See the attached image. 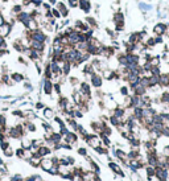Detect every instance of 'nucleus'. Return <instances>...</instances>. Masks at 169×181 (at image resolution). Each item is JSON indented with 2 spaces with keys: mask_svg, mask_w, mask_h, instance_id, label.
Returning <instances> with one entry per match:
<instances>
[{
  "mask_svg": "<svg viewBox=\"0 0 169 181\" xmlns=\"http://www.w3.org/2000/svg\"><path fill=\"white\" fill-rule=\"evenodd\" d=\"M168 29H169L168 24L157 23V24H155V27H153L152 32H153V35H155V36H164V35H167Z\"/></svg>",
  "mask_w": 169,
  "mask_h": 181,
  "instance_id": "obj_1",
  "label": "nucleus"
},
{
  "mask_svg": "<svg viewBox=\"0 0 169 181\" xmlns=\"http://www.w3.org/2000/svg\"><path fill=\"white\" fill-rule=\"evenodd\" d=\"M31 40H36V41L46 42V40H48V36H46V33L44 32L41 28H38L37 31L31 32Z\"/></svg>",
  "mask_w": 169,
  "mask_h": 181,
  "instance_id": "obj_2",
  "label": "nucleus"
},
{
  "mask_svg": "<svg viewBox=\"0 0 169 181\" xmlns=\"http://www.w3.org/2000/svg\"><path fill=\"white\" fill-rule=\"evenodd\" d=\"M66 36H67V40H69V45H70V46H76L77 44L79 42V36H81V33L77 32V31H74V28H73V31L69 32Z\"/></svg>",
  "mask_w": 169,
  "mask_h": 181,
  "instance_id": "obj_3",
  "label": "nucleus"
},
{
  "mask_svg": "<svg viewBox=\"0 0 169 181\" xmlns=\"http://www.w3.org/2000/svg\"><path fill=\"white\" fill-rule=\"evenodd\" d=\"M28 46H31L32 49H34V50H37L38 53H41V54H44V52H45V42H41V41L31 40L28 42Z\"/></svg>",
  "mask_w": 169,
  "mask_h": 181,
  "instance_id": "obj_4",
  "label": "nucleus"
},
{
  "mask_svg": "<svg viewBox=\"0 0 169 181\" xmlns=\"http://www.w3.org/2000/svg\"><path fill=\"white\" fill-rule=\"evenodd\" d=\"M15 17H16V21L21 24L23 27H25L27 23L29 21V19H31V16H29V12H25L24 9H23V11L20 12V13H17Z\"/></svg>",
  "mask_w": 169,
  "mask_h": 181,
  "instance_id": "obj_5",
  "label": "nucleus"
},
{
  "mask_svg": "<svg viewBox=\"0 0 169 181\" xmlns=\"http://www.w3.org/2000/svg\"><path fill=\"white\" fill-rule=\"evenodd\" d=\"M102 80H103V77L99 73H93L90 75V84H91V86L97 87V89H99L102 86Z\"/></svg>",
  "mask_w": 169,
  "mask_h": 181,
  "instance_id": "obj_6",
  "label": "nucleus"
},
{
  "mask_svg": "<svg viewBox=\"0 0 169 181\" xmlns=\"http://www.w3.org/2000/svg\"><path fill=\"white\" fill-rule=\"evenodd\" d=\"M12 28H13V27L11 25V24H9L8 21H6L2 27H0V36L4 37V38H7V37L12 33Z\"/></svg>",
  "mask_w": 169,
  "mask_h": 181,
  "instance_id": "obj_7",
  "label": "nucleus"
},
{
  "mask_svg": "<svg viewBox=\"0 0 169 181\" xmlns=\"http://www.w3.org/2000/svg\"><path fill=\"white\" fill-rule=\"evenodd\" d=\"M56 8L59 11V13H61V17L66 19L69 16V7L63 2H57L56 3Z\"/></svg>",
  "mask_w": 169,
  "mask_h": 181,
  "instance_id": "obj_8",
  "label": "nucleus"
},
{
  "mask_svg": "<svg viewBox=\"0 0 169 181\" xmlns=\"http://www.w3.org/2000/svg\"><path fill=\"white\" fill-rule=\"evenodd\" d=\"M91 2L90 0H78V8H81V11L84 13H90L91 11Z\"/></svg>",
  "mask_w": 169,
  "mask_h": 181,
  "instance_id": "obj_9",
  "label": "nucleus"
},
{
  "mask_svg": "<svg viewBox=\"0 0 169 181\" xmlns=\"http://www.w3.org/2000/svg\"><path fill=\"white\" fill-rule=\"evenodd\" d=\"M40 28V24H38V20L37 19H29V21L27 23V25H25V29L29 32H34V31H37V29Z\"/></svg>",
  "mask_w": 169,
  "mask_h": 181,
  "instance_id": "obj_10",
  "label": "nucleus"
},
{
  "mask_svg": "<svg viewBox=\"0 0 169 181\" xmlns=\"http://www.w3.org/2000/svg\"><path fill=\"white\" fill-rule=\"evenodd\" d=\"M158 85L161 87H169V73H161L158 77Z\"/></svg>",
  "mask_w": 169,
  "mask_h": 181,
  "instance_id": "obj_11",
  "label": "nucleus"
},
{
  "mask_svg": "<svg viewBox=\"0 0 169 181\" xmlns=\"http://www.w3.org/2000/svg\"><path fill=\"white\" fill-rule=\"evenodd\" d=\"M44 93H45L46 95H50L53 93V82H52V80L45 78V81H44Z\"/></svg>",
  "mask_w": 169,
  "mask_h": 181,
  "instance_id": "obj_12",
  "label": "nucleus"
},
{
  "mask_svg": "<svg viewBox=\"0 0 169 181\" xmlns=\"http://www.w3.org/2000/svg\"><path fill=\"white\" fill-rule=\"evenodd\" d=\"M36 153L40 156V157H45L46 155L50 153V148H49L48 145H40L36 151Z\"/></svg>",
  "mask_w": 169,
  "mask_h": 181,
  "instance_id": "obj_13",
  "label": "nucleus"
},
{
  "mask_svg": "<svg viewBox=\"0 0 169 181\" xmlns=\"http://www.w3.org/2000/svg\"><path fill=\"white\" fill-rule=\"evenodd\" d=\"M40 165H41V168L44 170H49L54 165V161L52 159H42L41 161H40Z\"/></svg>",
  "mask_w": 169,
  "mask_h": 181,
  "instance_id": "obj_14",
  "label": "nucleus"
},
{
  "mask_svg": "<svg viewBox=\"0 0 169 181\" xmlns=\"http://www.w3.org/2000/svg\"><path fill=\"white\" fill-rule=\"evenodd\" d=\"M112 21L114 24H124V13H122L120 11L115 12L112 16Z\"/></svg>",
  "mask_w": 169,
  "mask_h": 181,
  "instance_id": "obj_15",
  "label": "nucleus"
},
{
  "mask_svg": "<svg viewBox=\"0 0 169 181\" xmlns=\"http://www.w3.org/2000/svg\"><path fill=\"white\" fill-rule=\"evenodd\" d=\"M65 140H66V143L67 144H74V143H77V140H78V136L74 134V132H67L65 135Z\"/></svg>",
  "mask_w": 169,
  "mask_h": 181,
  "instance_id": "obj_16",
  "label": "nucleus"
},
{
  "mask_svg": "<svg viewBox=\"0 0 169 181\" xmlns=\"http://www.w3.org/2000/svg\"><path fill=\"white\" fill-rule=\"evenodd\" d=\"M84 23H86L87 25L90 27L91 29H94V28H97V27H98V23H97V20H95V19H94V17H90V16L86 17V21H84Z\"/></svg>",
  "mask_w": 169,
  "mask_h": 181,
  "instance_id": "obj_17",
  "label": "nucleus"
},
{
  "mask_svg": "<svg viewBox=\"0 0 169 181\" xmlns=\"http://www.w3.org/2000/svg\"><path fill=\"white\" fill-rule=\"evenodd\" d=\"M108 167H110L112 170H114V172H115V173H118V175H120V176H123V172H122V168L120 167H119V165L116 164V163H110V164H108Z\"/></svg>",
  "mask_w": 169,
  "mask_h": 181,
  "instance_id": "obj_18",
  "label": "nucleus"
},
{
  "mask_svg": "<svg viewBox=\"0 0 169 181\" xmlns=\"http://www.w3.org/2000/svg\"><path fill=\"white\" fill-rule=\"evenodd\" d=\"M11 80H12V82H23L24 75L20 74V73H12V74H11Z\"/></svg>",
  "mask_w": 169,
  "mask_h": 181,
  "instance_id": "obj_19",
  "label": "nucleus"
},
{
  "mask_svg": "<svg viewBox=\"0 0 169 181\" xmlns=\"http://www.w3.org/2000/svg\"><path fill=\"white\" fill-rule=\"evenodd\" d=\"M23 6H21V4H15V6L12 7V9H11V13L13 15V16H16V15L17 13H20V12H21L23 11Z\"/></svg>",
  "mask_w": 169,
  "mask_h": 181,
  "instance_id": "obj_20",
  "label": "nucleus"
},
{
  "mask_svg": "<svg viewBox=\"0 0 169 181\" xmlns=\"http://www.w3.org/2000/svg\"><path fill=\"white\" fill-rule=\"evenodd\" d=\"M44 116H45L46 119H52V118H54L53 110H52V109H44Z\"/></svg>",
  "mask_w": 169,
  "mask_h": 181,
  "instance_id": "obj_21",
  "label": "nucleus"
},
{
  "mask_svg": "<svg viewBox=\"0 0 169 181\" xmlns=\"http://www.w3.org/2000/svg\"><path fill=\"white\" fill-rule=\"evenodd\" d=\"M50 11H52V15H53V17H54V19H57V20L62 19V17H61V13H59V11H58L57 8H52Z\"/></svg>",
  "mask_w": 169,
  "mask_h": 181,
  "instance_id": "obj_22",
  "label": "nucleus"
},
{
  "mask_svg": "<svg viewBox=\"0 0 169 181\" xmlns=\"http://www.w3.org/2000/svg\"><path fill=\"white\" fill-rule=\"evenodd\" d=\"M7 124V118H6V115H0V127H6Z\"/></svg>",
  "mask_w": 169,
  "mask_h": 181,
  "instance_id": "obj_23",
  "label": "nucleus"
},
{
  "mask_svg": "<svg viewBox=\"0 0 169 181\" xmlns=\"http://www.w3.org/2000/svg\"><path fill=\"white\" fill-rule=\"evenodd\" d=\"M69 7L70 8H77L78 7V0H67Z\"/></svg>",
  "mask_w": 169,
  "mask_h": 181,
  "instance_id": "obj_24",
  "label": "nucleus"
},
{
  "mask_svg": "<svg viewBox=\"0 0 169 181\" xmlns=\"http://www.w3.org/2000/svg\"><path fill=\"white\" fill-rule=\"evenodd\" d=\"M16 155L19 156V157H24V156H25V149H24L23 147H21V148H19L16 151Z\"/></svg>",
  "mask_w": 169,
  "mask_h": 181,
  "instance_id": "obj_25",
  "label": "nucleus"
},
{
  "mask_svg": "<svg viewBox=\"0 0 169 181\" xmlns=\"http://www.w3.org/2000/svg\"><path fill=\"white\" fill-rule=\"evenodd\" d=\"M3 48H7V41L4 37L0 36V49H3Z\"/></svg>",
  "mask_w": 169,
  "mask_h": 181,
  "instance_id": "obj_26",
  "label": "nucleus"
},
{
  "mask_svg": "<svg viewBox=\"0 0 169 181\" xmlns=\"http://www.w3.org/2000/svg\"><path fill=\"white\" fill-rule=\"evenodd\" d=\"M53 90L57 93V94H61V86L59 84H53Z\"/></svg>",
  "mask_w": 169,
  "mask_h": 181,
  "instance_id": "obj_27",
  "label": "nucleus"
},
{
  "mask_svg": "<svg viewBox=\"0 0 169 181\" xmlns=\"http://www.w3.org/2000/svg\"><path fill=\"white\" fill-rule=\"evenodd\" d=\"M140 7H141V9H144V11H150V9L152 8L150 4H145V3H140Z\"/></svg>",
  "mask_w": 169,
  "mask_h": 181,
  "instance_id": "obj_28",
  "label": "nucleus"
},
{
  "mask_svg": "<svg viewBox=\"0 0 169 181\" xmlns=\"http://www.w3.org/2000/svg\"><path fill=\"white\" fill-rule=\"evenodd\" d=\"M32 3H33V6L36 7V8L42 6V0H32Z\"/></svg>",
  "mask_w": 169,
  "mask_h": 181,
  "instance_id": "obj_29",
  "label": "nucleus"
},
{
  "mask_svg": "<svg viewBox=\"0 0 169 181\" xmlns=\"http://www.w3.org/2000/svg\"><path fill=\"white\" fill-rule=\"evenodd\" d=\"M120 94H122V95H124V97H127V95H128V87L123 86L122 89H120Z\"/></svg>",
  "mask_w": 169,
  "mask_h": 181,
  "instance_id": "obj_30",
  "label": "nucleus"
},
{
  "mask_svg": "<svg viewBox=\"0 0 169 181\" xmlns=\"http://www.w3.org/2000/svg\"><path fill=\"white\" fill-rule=\"evenodd\" d=\"M41 7H44V9H45V11H50V9H52V6L49 3H44L42 2V6Z\"/></svg>",
  "mask_w": 169,
  "mask_h": 181,
  "instance_id": "obj_31",
  "label": "nucleus"
},
{
  "mask_svg": "<svg viewBox=\"0 0 169 181\" xmlns=\"http://www.w3.org/2000/svg\"><path fill=\"white\" fill-rule=\"evenodd\" d=\"M78 153L82 155V156H86L87 155V151H86V148H78Z\"/></svg>",
  "mask_w": 169,
  "mask_h": 181,
  "instance_id": "obj_32",
  "label": "nucleus"
},
{
  "mask_svg": "<svg viewBox=\"0 0 169 181\" xmlns=\"http://www.w3.org/2000/svg\"><path fill=\"white\" fill-rule=\"evenodd\" d=\"M6 54H8V50L6 48H3V49H0V57H3V56H6Z\"/></svg>",
  "mask_w": 169,
  "mask_h": 181,
  "instance_id": "obj_33",
  "label": "nucleus"
},
{
  "mask_svg": "<svg viewBox=\"0 0 169 181\" xmlns=\"http://www.w3.org/2000/svg\"><path fill=\"white\" fill-rule=\"evenodd\" d=\"M4 23H6V19H4V15H3L2 12H0V27H2Z\"/></svg>",
  "mask_w": 169,
  "mask_h": 181,
  "instance_id": "obj_34",
  "label": "nucleus"
},
{
  "mask_svg": "<svg viewBox=\"0 0 169 181\" xmlns=\"http://www.w3.org/2000/svg\"><path fill=\"white\" fill-rule=\"evenodd\" d=\"M36 109H44V103H42V102H37V103H36Z\"/></svg>",
  "mask_w": 169,
  "mask_h": 181,
  "instance_id": "obj_35",
  "label": "nucleus"
},
{
  "mask_svg": "<svg viewBox=\"0 0 169 181\" xmlns=\"http://www.w3.org/2000/svg\"><path fill=\"white\" fill-rule=\"evenodd\" d=\"M12 181H21V177H20V176H16V177L12 179Z\"/></svg>",
  "mask_w": 169,
  "mask_h": 181,
  "instance_id": "obj_36",
  "label": "nucleus"
},
{
  "mask_svg": "<svg viewBox=\"0 0 169 181\" xmlns=\"http://www.w3.org/2000/svg\"><path fill=\"white\" fill-rule=\"evenodd\" d=\"M57 3V0H49V4H50V6H52V4H56Z\"/></svg>",
  "mask_w": 169,
  "mask_h": 181,
  "instance_id": "obj_37",
  "label": "nucleus"
},
{
  "mask_svg": "<svg viewBox=\"0 0 169 181\" xmlns=\"http://www.w3.org/2000/svg\"><path fill=\"white\" fill-rule=\"evenodd\" d=\"M2 2H3V3H7V2H8V0H2Z\"/></svg>",
  "mask_w": 169,
  "mask_h": 181,
  "instance_id": "obj_38",
  "label": "nucleus"
},
{
  "mask_svg": "<svg viewBox=\"0 0 169 181\" xmlns=\"http://www.w3.org/2000/svg\"><path fill=\"white\" fill-rule=\"evenodd\" d=\"M167 33H168V37H169V31H168V32H167Z\"/></svg>",
  "mask_w": 169,
  "mask_h": 181,
  "instance_id": "obj_39",
  "label": "nucleus"
}]
</instances>
